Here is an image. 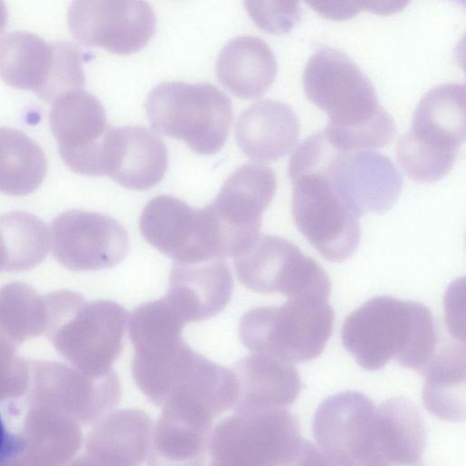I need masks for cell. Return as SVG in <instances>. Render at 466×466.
Returning a JSON list of instances; mask_svg holds the SVG:
<instances>
[{"label": "cell", "instance_id": "35", "mask_svg": "<svg viewBox=\"0 0 466 466\" xmlns=\"http://www.w3.org/2000/svg\"><path fill=\"white\" fill-rule=\"evenodd\" d=\"M18 347L0 328V375H13L23 370V360L16 352Z\"/></svg>", "mask_w": 466, "mask_h": 466}, {"label": "cell", "instance_id": "8", "mask_svg": "<svg viewBox=\"0 0 466 466\" xmlns=\"http://www.w3.org/2000/svg\"><path fill=\"white\" fill-rule=\"evenodd\" d=\"M276 188L274 172L261 165H244L228 177L213 202L205 207L218 257L236 258L255 243Z\"/></svg>", "mask_w": 466, "mask_h": 466}, {"label": "cell", "instance_id": "3", "mask_svg": "<svg viewBox=\"0 0 466 466\" xmlns=\"http://www.w3.org/2000/svg\"><path fill=\"white\" fill-rule=\"evenodd\" d=\"M334 313L328 299L289 298L280 306L258 307L241 318L238 337L253 353L289 362L317 358L332 332Z\"/></svg>", "mask_w": 466, "mask_h": 466}, {"label": "cell", "instance_id": "33", "mask_svg": "<svg viewBox=\"0 0 466 466\" xmlns=\"http://www.w3.org/2000/svg\"><path fill=\"white\" fill-rule=\"evenodd\" d=\"M284 466H341L318 445L301 440Z\"/></svg>", "mask_w": 466, "mask_h": 466}, {"label": "cell", "instance_id": "31", "mask_svg": "<svg viewBox=\"0 0 466 466\" xmlns=\"http://www.w3.org/2000/svg\"><path fill=\"white\" fill-rule=\"evenodd\" d=\"M247 11L255 24L267 32H289L299 15L297 1H245Z\"/></svg>", "mask_w": 466, "mask_h": 466}, {"label": "cell", "instance_id": "37", "mask_svg": "<svg viewBox=\"0 0 466 466\" xmlns=\"http://www.w3.org/2000/svg\"><path fill=\"white\" fill-rule=\"evenodd\" d=\"M5 255L2 242L0 240V272L5 271Z\"/></svg>", "mask_w": 466, "mask_h": 466}, {"label": "cell", "instance_id": "30", "mask_svg": "<svg viewBox=\"0 0 466 466\" xmlns=\"http://www.w3.org/2000/svg\"><path fill=\"white\" fill-rule=\"evenodd\" d=\"M339 152L362 151L389 144L396 132L391 116L382 107L371 119L352 127L328 124L323 130Z\"/></svg>", "mask_w": 466, "mask_h": 466}, {"label": "cell", "instance_id": "34", "mask_svg": "<svg viewBox=\"0 0 466 466\" xmlns=\"http://www.w3.org/2000/svg\"><path fill=\"white\" fill-rule=\"evenodd\" d=\"M25 447V439L11 429L0 409V466L16 458Z\"/></svg>", "mask_w": 466, "mask_h": 466}, {"label": "cell", "instance_id": "22", "mask_svg": "<svg viewBox=\"0 0 466 466\" xmlns=\"http://www.w3.org/2000/svg\"><path fill=\"white\" fill-rule=\"evenodd\" d=\"M216 75L221 85L241 98L261 96L274 82L278 65L267 43L256 36H238L219 52Z\"/></svg>", "mask_w": 466, "mask_h": 466}, {"label": "cell", "instance_id": "29", "mask_svg": "<svg viewBox=\"0 0 466 466\" xmlns=\"http://www.w3.org/2000/svg\"><path fill=\"white\" fill-rule=\"evenodd\" d=\"M458 152L435 147L409 130L398 140L396 156L405 173L419 182H434L451 169Z\"/></svg>", "mask_w": 466, "mask_h": 466}, {"label": "cell", "instance_id": "9", "mask_svg": "<svg viewBox=\"0 0 466 466\" xmlns=\"http://www.w3.org/2000/svg\"><path fill=\"white\" fill-rule=\"evenodd\" d=\"M234 262L239 282L254 292L322 299H328L330 294L326 271L297 246L279 236H259Z\"/></svg>", "mask_w": 466, "mask_h": 466}, {"label": "cell", "instance_id": "26", "mask_svg": "<svg viewBox=\"0 0 466 466\" xmlns=\"http://www.w3.org/2000/svg\"><path fill=\"white\" fill-rule=\"evenodd\" d=\"M0 240L7 272L34 268L46 258L51 247L47 226L37 217L24 211L0 216Z\"/></svg>", "mask_w": 466, "mask_h": 466}, {"label": "cell", "instance_id": "24", "mask_svg": "<svg viewBox=\"0 0 466 466\" xmlns=\"http://www.w3.org/2000/svg\"><path fill=\"white\" fill-rule=\"evenodd\" d=\"M422 399L426 409L442 420L465 417V348L449 345L435 353L424 370Z\"/></svg>", "mask_w": 466, "mask_h": 466}, {"label": "cell", "instance_id": "10", "mask_svg": "<svg viewBox=\"0 0 466 466\" xmlns=\"http://www.w3.org/2000/svg\"><path fill=\"white\" fill-rule=\"evenodd\" d=\"M302 81L307 97L327 113L329 124L357 126L382 108L369 77L339 49L317 50L308 60Z\"/></svg>", "mask_w": 466, "mask_h": 466}, {"label": "cell", "instance_id": "21", "mask_svg": "<svg viewBox=\"0 0 466 466\" xmlns=\"http://www.w3.org/2000/svg\"><path fill=\"white\" fill-rule=\"evenodd\" d=\"M231 372L238 390L235 410L284 408L300 392L293 363L271 356L253 353L236 363Z\"/></svg>", "mask_w": 466, "mask_h": 466}, {"label": "cell", "instance_id": "32", "mask_svg": "<svg viewBox=\"0 0 466 466\" xmlns=\"http://www.w3.org/2000/svg\"><path fill=\"white\" fill-rule=\"evenodd\" d=\"M308 4L318 13L330 19L341 20L351 17L360 11L389 15L400 11L407 1H309Z\"/></svg>", "mask_w": 466, "mask_h": 466}, {"label": "cell", "instance_id": "5", "mask_svg": "<svg viewBox=\"0 0 466 466\" xmlns=\"http://www.w3.org/2000/svg\"><path fill=\"white\" fill-rule=\"evenodd\" d=\"M301 440L285 408L235 410L212 429L209 466H284Z\"/></svg>", "mask_w": 466, "mask_h": 466}, {"label": "cell", "instance_id": "15", "mask_svg": "<svg viewBox=\"0 0 466 466\" xmlns=\"http://www.w3.org/2000/svg\"><path fill=\"white\" fill-rule=\"evenodd\" d=\"M375 410L374 402L358 391L328 397L313 418L317 445L341 466H368Z\"/></svg>", "mask_w": 466, "mask_h": 466}, {"label": "cell", "instance_id": "4", "mask_svg": "<svg viewBox=\"0 0 466 466\" xmlns=\"http://www.w3.org/2000/svg\"><path fill=\"white\" fill-rule=\"evenodd\" d=\"M145 108L156 130L201 155L222 147L233 116L229 98L208 83L163 82L149 92Z\"/></svg>", "mask_w": 466, "mask_h": 466}, {"label": "cell", "instance_id": "27", "mask_svg": "<svg viewBox=\"0 0 466 466\" xmlns=\"http://www.w3.org/2000/svg\"><path fill=\"white\" fill-rule=\"evenodd\" d=\"M0 328L19 346L46 334V306L31 286L11 282L0 289Z\"/></svg>", "mask_w": 466, "mask_h": 466}, {"label": "cell", "instance_id": "23", "mask_svg": "<svg viewBox=\"0 0 466 466\" xmlns=\"http://www.w3.org/2000/svg\"><path fill=\"white\" fill-rule=\"evenodd\" d=\"M409 131L435 147L458 152L466 137L464 85L429 90L415 108Z\"/></svg>", "mask_w": 466, "mask_h": 466}, {"label": "cell", "instance_id": "19", "mask_svg": "<svg viewBox=\"0 0 466 466\" xmlns=\"http://www.w3.org/2000/svg\"><path fill=\"white\" fill-rule=\"evenodd\" d=\"M427 430L418 407L406 397L376 406L368 466H420Z\"/></svg>", "mask_w": 466, "mask_h": 466}, {"label": "cell", "instance_id": "25", "mask_svg": "<svg viewBox=\"0 0 466 466\" xmlns=\"http://www.w3.org/2000/svg\"><path fill=\"white\" fill-rule=\"evenodd\" d=\"M41 147L24 132L0 127V193L20 197L34 192L46 175Z\"/></svg>", "mask_w": 466, "mask_h": 466}, {"label": "cell", "instance_id": "12", "mask_svg": "<svg viewBox=\"0 0 466 466\" xmlns=\"http://www.w3.org/2000/svg\"><path fill=\"white\" fill-rule=\"evenodd\" d=\"M49 124L60 156L72 171L106 175V141L111 127L95 96L83 89L62 94L53 101Z\"/></svg>", "mask_w": 466, "mask_h": 466}, {"label": "cell", "instance_id": "20", "mask_svg": "<svg viewBox=\"0 0 466 466\" xmlns=\"http://www.w3.org/2000/svg\"><path fill=\"white\" fill-rule=\"evenodd\" d=\"M299 122L286 103L264 99L252 104L235 124L236 141L250 159L271 163L286 155L296 144Z\"/></svg>", "mask_w": 466, "mask_h": 466}, {"label": "cell", "instance_id": "28", "mask_svg": "<svg viewBox=\"0 0 466 466\" xmlns=\"http://www.w3.org/2000/svg\"><path fill=\"white\" fill-rule=\"evenodd\" d=\"M185 324L164 297L141 304L132 312L128 336L135 352L155 350L181 339Z\"/></svg>", "mask_w": 466, "mask_h": 466}, {"label": "cell", "instance_id": "1", "mask_svg": "<svg viewBox=\"0 0 466 466\" xmlns=\"http://www.w3.org/2000/svg\"><path fill=\"white\" fill-rule=\"evenodd\" d=\"M341 341L356 362L377 370L390 360L421 373L436 353L437 334L430 309L390 296L364 302L346 318Z\"/></svg>", "mask_w": 466, "mask_h": 466}, {"label": "cell", "instance_id": "7", "mask_svg": "<svg viewBox=\"0 0 466 466\" xmlns=\"http://www.w3.org/2000/svg\"><path fill=\"white\" fill-rule=\"evenodd\" d=\"M0 77L7 85L35 92L44 102L76 87L83 77L80 50L68 42L49 44L26 31L0 40Z\"/></svg>", "mask_w": 466, "mask_h": 466}, {"label": "cell", "instance_id": "2", "mask_svg": "<svg viewBox=\"0 0 466 466\" xmlns=\"http://www.w3.org/2000/svg\"><path fill=\"white\" fill-rule=\"evenodd\" d=\"M44 297L46 335L56 351L93 376L110 373L122 350L126 309L110 300L85 301L67 289Z\"/></svg>", "mask_w": 466, "mask_h": 466}, {"label": "cell", "instance_id": "14", "mask_svg": "<svg viewBox=\"0 0 466 466\" xmlns=\"http://www.w3.org/2000/svg\"><path fill=\"white\" fill-rule=\"evenodd\" d=\"M139 228L149 244L176 263L193 264L218 257L204 208L194 209L175 197L152 198L141 213Z\"/></svg>", "mask_w": 466, "mask_h": 466}, {"label": "cell", "instance_id": "18", "mask_svg": "<svg viewBox=\"0 0 466 466\" xmlns=\"http://www.w3.org/2000/svg\"><path fill=\"white\" fill-rule=\"evenodd\" d=\"M233 279L224 258L193 264L176 263L169 275L166 299L187 322L218 314L229 302Z\"/></svg>", "mask_w": 466, "mask_h": 466}, {"label": "cell", "instance_id": "16", "mask_svg": "<svg viewBox=\"0 0 466 466\" xmlns=\"http://www.w3.org/2000/svg\"><path fill=\"white\" fill-rule=\"evenodd\" d=\"M326 174L341 199L359 217L388 211L402 187V177L395 165L375 151L337 152Z\"/></svg>", "mask_w": 466, "mask_h": 466}, {"label": "cell", "instance_id": "6", "mask_svg": "<svg viewBox=\"0 0 466 466\" xmlns=\"http://www.w3.org/2000/svg\"><path fill=\"white\" fill-rule=\"evenodd\" d=\"M321 167L293 181L292 213L301 234L326 259L341 262L352 256L360 238L359 216L341 199Z\"/></svg>", "mask_w": 466, "mask_h": 466}, {"label": "cell", "instance_id": "11", "mask_svg": "<svg viewBox=\"0 0 466 466\" xmlns=\"http://www.w3.org/2000/svg\"><path fill=\"white\" fill-rule=\"evenodd\" d=\"M67 22L80 43L119 55L145 46L157 25L151 5L137 0L75 1L68 9Z\"/></svg>", "mask_w": 466, "mask_h": 466}, {"label": "cell", "instance_id": "36", "mask_svg": "<svg viewBox=\"0 0 466 466\" xmlns=\"http://www.w3.org/2000/svg\"><path fill=\"white\" fill-rule=\"evenodd\" d=\"M7 23V9L5 4L0 1V34Z\"/></svg>", "mask_w": 466, "mask_h": 466}, {"label": "cell", "instance_id": "13", "mask_svg": "<svg viewBox=\"0 0 466 466\" xmlns=\"http://www.w3.org/2000/svg\"><path fill=\"white\" fill-rule=\"evenodd\" d=\"M53 256L71 271H92L116 266L126 257L128 238L123 226L111 217L72 209L52 222Z\"/></svg>", "mask_w": 466, "mask_h": 466}, {"label": "cell", "instance_id": "17", "mask_svg": "<svg viewBox=\"0 0 466 466\" xmlns=\"http://www.w3.org/2000/svg\"><path fill=\"white\" fill-rule=\"evenodd\" d=\"M167 150L162 139L141 126L111 127L106 141L105 170L119 185L148 189L164 177Z\"/></svg>", "mask_w": 466, "mask_h": 466}]
</instances>
